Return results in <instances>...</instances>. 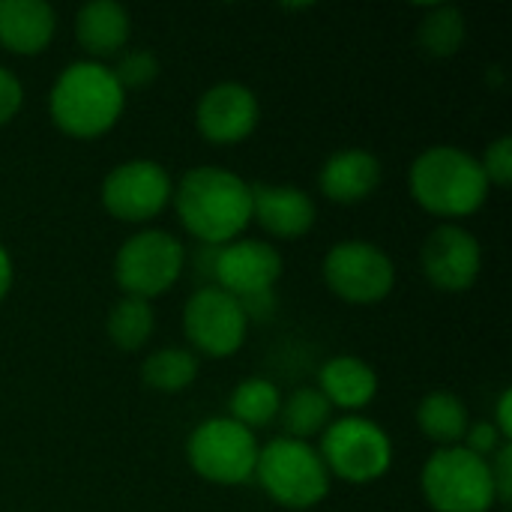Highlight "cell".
<instances>
[{"mask_svg": "<svg viewBox=\"0 0 512 512\" xmlns=\"http://www.w3.org/2000/svg\"><path fill=\"white\" fill-rule=\"evenodd\" d=\"M171 198L183 228L204 246L240 240L252 222V186L219 165L186 171Z\"/></svg>", "mask_w": 512, "mask_h": 512, "instance_id": "cell-1", "label": "cell"}, {"mask_svg": "<svg viewBox=\"0 0 512 512\" xmlns=\"http://www.w3.org/2000/svg\"><path fill=\"white\" fill-rule=\"evenodd\" d=\"M126 105L114 69L96 60L69 63L48 93V114L54 126L72 138H99L114 129Z\"/></svg>", "mask_w": 512, "mask_h": 512, "instance_id": "cell-2", "label": "cell"}, {"mask_svg": "<svg viewBox=\"0 0 512 512\" xmlns=\"http://www.w3.org/2000/svg\"><path fill=\"white\" fill-rule=\"evenodd\" d=\"M408 189L426 213L441 219L471 216L489 198L480 159L450 144L429 147L414 159L408 171Z\"/></svg>", "mask_w": 512, "mask_h": 512, "instance_id": "cell-3", "label": "cell"}, {"mask_svg": "<svg viewBox=\"0 0 512 512\" xmlns=\"http://www.w3.org/2000/svg\"><path fill=\"white\" fill-rule=\"evenodd\" d=\"M261 489L285 510H312L330 492V471L309 441L273 438L258 450L255 474Z\"/></svg>", "mask_w": 512, "mask_h": 512, "instance_id": "cell-4", "label": "cell"}, {"mask_svg": "<svg viewBox=\"0 0 512 512\" xmlns=\"http://www.w3.org/2000/svg\"><path fill=\"white\" fill-rule=\"evenodd\" d=\"M423 495L435 512H489L498 504L489 462L465 447H441L429 456Z\"/></svg>", "mask_w": 512, "mask_h": 512, "instance_id": "cell-5", "label": "cell"}, {"mask_svg": "<svg viewBox=\"0 0 512 512\" xmlns=\"http://www.w3.org/2000/svg\"><path fill=\"white\" fill-rule=\"evenodd\" d=\"M327 471L345 483L366 486L381 480L393 465V444L387 432L366 417L348 414L321 432V450Z\"/></svg>", "mask_w": 512, "mask_h": 512, "instance_id": "cell-6", "label": "cell"}, {"mask_svg": "<svg viewBox=\"0 0 512 512\" xmlns=\"http://www.w3.org/2000/svg\"><path fill=\"white\" fill-rule=\"evenodd\" d=\"M258 441L231 417H213L192 429L186 459L192 471L213 486H240L252 480L258 462Z\"/></svg>", "mask_w": 512, "mask_h": 512, "instance_id": "cell-7", "label": "cell"}, {"mask_svg": "<svg viewBox=\"0 0 512 512\" xmlns=\"http://www.w3.org/2000/svg\"><path fill=\"white\" fill-rule=\"evenodd\" d=\"M186 267V249L168 231H141L129 237L114 258V279L126 297L156 300L180 279Z\"/></svg>", "mask_w": 512, "mask_h": 512, "instance_id": "cell-8", "label": "cell"}, {"mask_svg": "<svg viewBox=\"0 0 512 512\" xmlns=\"http://www.w3.org/2000/svg\"><path fill=\"white\" fill-rule=\"evenodd\" d=\"M324 282L327 288L357 306H369L384 300L396 285V267L384 249L366 240L336 243L324 258Z\"/></svg>", "mask_w": 512, "mask_h": 512, "instance_id": "cell-9", "label": "cell"}, {"mask_svg": "<svg viewBox=\"0 0 512 512\" xmlns=\"http://www.w3.org/2000/svg\"><path fill=\"white\" fill-rule=\"evenodd\" d=\"M174 195L168 171L153 159H129L108 171L102 180V207L117 222H150Z\"/></svg>", "mask_w": 512, "mask_h": 512, "instance_id": "cell-10", "label": "cell"}, {"mask_svg": "<svg viewBox=\"0 0 512 512\" xmlns=\"http://www.w3.org/2000/svg\"><path fill=\"white\" fill-rule=\"evenodd\" d=\"M246 315L237 297L216 285H201L183 309V330L195 351L207 357H231L246 342Z\"/></svg>", "mask_w": 512, "mask_h": 512, "instance_id": "cell-11", "label": "cell"}, {"mask_svg": "<svg viewBox=\"0 0 512 512\" xmlns=\"http://www.w3.org/2000/svg\"><path fill=\"white\" fill-rule=\"evenodd\" d=\"M423 261V273L426 279L447 294H462L468 291L477 276H480V264H483V249L477 243V237L471 231H465L462 225H438L420 252Z\"/></svg>", "mask_w": 512, "mask_h": 512, "instance_id": "cell-12", "label": "cell"}, {"mask_svg": "<svg viewBox=\"0 0 512 512\" xmlns=\"http://www.w3.org/2000/svg\"><path fill=\"white\" fill-rule=\"evenodd\" d=\"M282 276V255L264 240H231L216 252L213 285L243 300L252 294L273 291Z\"/></svg>", "mask_w": 512, "mask_h": 512, "instance_id": "cell-13", "label": "cell"}, {"mask_svg": "<svg viewBox=\"0 0 512 512\" xmlns=\"http://www.w3.org/2000/svg\"><path fill=\"white\" fill-rule=\"evenodd\" d=\"M258 117L261 108L255 93L237 81H222L210 87L195 105V126L216 147L240 144L243 138H249L258 126Z\"/></svg>", "mask_w": 512, "mask_h": 512, "instance_id": "cell-14", "label": "cell"}, {"mask_svg": "<svg viewBox=\"0 0 512 512\" xmlns=\"http://www.w3.org/2000/svg\"><path fill=\"white\" fill-rule=\"evenodd\" d=\"M315 201L297 186H252V219L279 240H297L315 225Z\"/></svg>", "mask_w": 512, "mask_h": 512, "instance_id": "cell-15", "label": "cell"}, {"mask_svg": "<svg viewBox=\"0 0 512 512\" xmlns=\"http://www.w3.org/2000/svg\"><path fill=\"white\" fill-rule=\"evenodd\" d=\"M318 186L324 198L336 204L366 201L381 186V162L369 150H357V147L339 150L324 162L318 174Z\"/></svg>", "mask_w": 512, "mask_h": 512, "instance_id": "cell-16", "label": "cell"}, {"mask_svg": "<svg viewBox=\"0 0 512 512\" xmlns=\"http://www.w3.org/2000/svg\"><path fill=\"white\" fill-rule=\"evenodd\" d=\"M57 30V15L45 0H0V45L12 54H42Z\"/></svg>", "mask_w": 512, "mask_h": 512, "instance_id": "cell-17", "label": "cell"}, {"mask_svg": "<svg viewBox=\"0 0 512 512\" xmlns=\"http://www.w3.org/2000/svg\"><path fill=\"white\" fill-rule=\"evenodd\" d=\"M318 390L330 402V408L342 411H360L366 408L378 393V375L375 369L351 354L330 357L318 372Z\"/></svg>", "mask_w": 512, "mask_h": 512, "instance_id": "cell-18", "label": "cell"}, {"mask_svg": "<svg viewBox=\"0 0 512 512\" xmlns=\"http://www.w3.org/2000/svg\"><path fill=\"white\" fill-rule=\"evenodd\" d=\"M129 30V12L114 0H93L75 15V39L96 63L114 57L129 42Z\"/></svg>", "mask_w": 512, "mask_h": 512, "instance_id": "cell-19", "label": "cell"}, {"mask_svg": "<svg viewBox=\"0 0 512 512\" xmlns=\"http://www.w3.org/2000/svg\"><path fill=\"white\" fill-rule=\"evenodd\" d=\"M417 426L429 441L441 447H459L468 432V411L453 393H429L417 408Z\"/></svg>", "mask_w": 512, "mask_h": 512, "instance_id": "cell-20", "label": "cell"}, {"mask_svg": "<svg viewBox=\"0 0 512 512\" xmlns=\"http://www.w3.org/2000/svg\"><path fill=\"white\" fill-rule=\"evenodd\" d=\"M330 414H333V408L321 396L318 387H303V390L291 393L279 408L285 438H294V441H309V438L321 435L330 426Z\"/></svg>", "mask_w": 512, "mask_h": 512, "instance_id": "cell-21", "label": "cell"}, {"mask_svg": "<svg viewBox=\"0 0 512 512\" xmlns=\"http://www.w3.org/2000/svg\"><path fill=\"white\" fill-rule=\"evenodd\" d=\"M282 396L267 378H246L231 393V420L243 429H261L279 417Z\"/></svg>", "mask_w": 512, "mask_h": 512, "instance_id": "cell-22", "label": "cell"}, {"mask_svg": "<svg viewBox=\"0 0 512 512\" xmlns=\"http://www.w3.org/2000/svg\"><path fill=\"white\" fill-rule=\"evenodd\" d=\"M141 378L150 390L183 393L198 378V357L186 348H162L144 360Z\"/></svg>", "mask_w": 512, "mask_h": 512, "instance_id": "cell-23", "label": "cell"}, {"mask_svg": "<svg viewBox=\"0 0 512 512\" xmlns=\"http://www.w3.org/2000/svg\"><path fill=\"white\" fill-rule=\"evenodd\" d=\"M108 339L120 348V351H138L147 345L156 318L147 300L138 297H123L120 303H114V309L108 312Z\"/></svg>", "mask_w": 512, "mask_h": 512, "instance_id": "cell-24", "label": "cell"}, {"mask_svg": "<svg viewBox=\"0 0 512 512\" xmlns=\"http://www.w3.org/2000/svg\"><path fill=\"white\" fill-rule=\"evenodd\" d=\"M465 39V15L453 6H432L420 21L417 42L432 57H453Z\"/></svg>", "mask_w": 512, "mask_h": 512, "instance_id": "cell-25", "label": "cell"}, {"mask_svg": "<svg viewBox=\"0 0 512 512\" xmlns=\"http://www.w3.org/2000/svg\"><path fill=\"white\" fill-rule=\"evenodd\" d=\"M117 81L123 90H132V87H147L156 75H159V63L150 51H129L117 69H114Z\"/></svg>", "mask_w": 512, "mask_h": 512, "instance_id": "cell-26", "label": "cell"}, {"mask_svg": "<svg viewBox=\"0 0 512 512\" xmlns=\"http://www.w3.org/2000/svg\"><path fill=\"white\" fill-rule=\"evenodd\" d=\"M480 168L486 174V183L492 186H510L512 180V138L501 135L498 141H492L480 159Z\"/></svg>", "mask_w": 512, "mask_h": 512, "instance_id": "cell-27", "label": "cell"}, {"mask_svg": "<svg viewBox=\"0 0 512 512\" xmlns=\"http://www.w3.org/2000/svg\"><path fill=\"white\" fill-rule=\"evenodd\" d=\"M465 444H459V447H465L468 453H474V456H480V459H492L504 444H510V441H504L501 435H498V429L492 426V423H477V426H468V432H465V438H462Z\"/></svg>", "mask_w": 512, "mask_h": 512, "instance_id": "cell-28", "label": "cell"}, {"mask_svg": "<svg viewBox=\"0 0 512 512\" xmlns=\"http://www.w3.org/2000/svg\"><path fill=\"white\" fill-rule=\"evenodd\" d=\"M489 471H492V483H495V498L501 507H507L512 501V447L504 444L492 459H489Z\"/></svg>", "mask_w": 512, "mask_h": 512, "instance_id": "cell-29", "label": "cell"}, {"mask_svg": "<svg viewBox=\"0 0 512 512\" xmlns=\"http://www.w3.org/2000/svg\"><path fill=\"white\" fill-rule=\"evenodd\" d=\"M21 102H24L21 81L6 66H0V126H6L21 111Z\"/></svg>", "mask_w": 512, "mask_h": 512, "instance_id": "cell-30", "label": "cell"}, {"mask_svg": "<svg viewBox=\"0 0 512 512\" xmlns=\"http://www.w3.org/2000/svg\"><path fill=\"white\" fill-rule=\"evenodd\" d=\"M237 303H240V309H243L246 321H258V324H264V321H270V318L276 315V294H273V291L252 294V297H243V300H237Z\"/></svg>", "mask_w": 512, "mask_h": 512, "instance_id": "cell-31", "label": "cell"}, {"mask_svg": "<svg viewBox=\"0 0 512 512\" xmlns=\"http://www.w3.org/2000/svg\"><path fill=\"white\" fill-rule=\"evenodd\" d=\"M216 252H219V246H204V243H198V249H195V258H192V270H195V276H201L204 279V285H213V270H216Z\"/></svg>", "mask_w": 512, "mask_h": 512, "instance_id": "cell-32", "label": "cell"}, {"mask_svg": "<svg viewBox=\"0 0 512 512\" xmlns=\"http://www.w3.org/2000/svg\"><path fill=\"white\" fill-rule=\"evenodd\" d=\"M495 429H498V435L504 438V441H510L512 438V393L510 390H504L501 393V399H498V408H495V423H492Z\"/></svg>", "mask_w": 512, "mask_h": 512, "instance_id": "cell-33", "label": "cell"}, {"mask_svg": "<svg viewBox=\"0 0 512 512\" xmlns=\"http://www.w3.org/2000/svg\"><path fill=\"white\" fill-rule=\"evenodd\" d=\"M9 288H12V258H9V252L0 246V303H3V297L9 294Z\"/></svg>", "mask_w": 512, "mask_h": 512, "instance_id": "cell-34", "label": "cell"}]
</instances>
